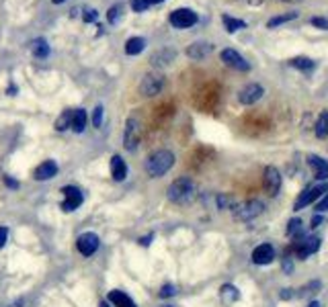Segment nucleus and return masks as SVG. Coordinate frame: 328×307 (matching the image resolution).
<instances>
[{
  "mask_svg": "<svg viewBox=\"0 0 328 307\" xmlns=\"http://www.w3.org/2000/svg\"><path fill=\"white\" fill-rule=\"evenodd\" d=\"M173 166H175V154L169 151V149L154 151L152 156L148 158V162H146V170H148V174L152 178H158L162 174H167Z\"/></svg>",
  "mask_w": 328,
  "mask_h": 307,
  "instance_id": "f257e3e1",
  "label": "nucleus"
},
{
  "mask_svg": "<svg viewBox=\"0 0 328 307\" xmlns=\"http://www.w3.org/2000/svg\"><path fill=\"white\" fill-rule=\"evenodd\" d=\"M167 195H169V199H171L173 203L187 205V203L193 201V197H195V184H193L191 178H177V180L169 186Z\"/></svg>",
  "mask_w": 328,
  "mask_h": 307,
  "instance_id": "f03ea898",
  "label": "nucleus"
},
{
  "mask_svg": "<svg viewBox=\"0 0 328 307\" xmlns=\"http://www.w3.org/2000/svg\"><path fill=\"white\" fill-rule=\"evenodd\" d=\"M140 139H142V121L138 117H129L125 123V131H123V145L129 151H134L138 147Z\"/></svg>",
  "mask_w": 328,
  "mask_h": 307,
  "instance_id": "7ed1b4c3",
  "label": "nucleus"
},
{
  "mask_svg": "<svg viewBox=\"0 0 328 307\" xmlns=\"http://www.w3.org/2000/svg\"><path fill=\"white\" fill-rule=\"evenodd\" d=\"M263 209H265V205L260 201H246V203L238 205V207H234V215L240 221H250V219L258 217L263 213Z\"/></svg>",
  "mask_w": 328,
  "mask_h": 307,
  "instance_id": "20e7f679",
  "label": "nucleus"
},
{
  "mask_svg": "<svg viewBox=\"0 0 328 307\" xmlns=\"http://www.w3.org/2000/svg\"><path fill=\"white\" fill-rule=\"evenodd\" d=\"M169 21L177 29H189V27H193L197 23V13L191 11V9H177V11L171 13Z\"/></svg>",
  "mask_w": 328,
  "mask_h": 307,
  "instance_id": "39448f33",
  "label": "nucleus"
},
{
  "mask_svg": "<svg viewBox=\"0 0 328 307\" xmlns=\"http://www.w3.org/2000/svg\"><path fill=\"white\" fill-rule=\"evenodd\" d=\"M164 86V78L162 74H146L140 82V92L144 96H156Z\"/></svg>",
  "mask_w": 328,
  "mask_h": 307,
  "instance_id": "423d86ee",
  "label": "nucleus"
},
{
  "mask_svg": "<svg viewBox=\"0 0 328 307\" xmlns=\"http://www.w3.org/2000/svg\"><path fill=\"white\" fill-rule=\"evenodd\" d=\"M265 94V88L260 84H246L244 88H240L238 92V100L242 105H254L256 100H260Z\"/></svg>",
  "mask_w": 328,
  "mask_h": 307,
  "instance_id": "0eeeda50",
  "label": "nucleus"
},
{
  "mask_svg": "<svg viewBox=\"0 0 328 307\" xmlns=\"http://www.w3.org/2000/svg\"><path fill=\"white\" fill-rule=\"evenodd\" d=\"M222 62H224L226 66L234 68V70H240V72L250 70V64L238 54L236 49H224V51H222Z\"/></svg>",
  "mask_w": 328,
  "mask_h": 307,
  "instance_id": "6e6552de",
  "label": "nucleus"
},
{
  "mask_svg": "<svg viewBox=\"0 0 328 307\" xmlns=\"http://www.w3.org/2000/svg\"><path fill=\"white\" fill-rule=\"evenodd\" d=\"M322 193H328V184H320V186H312V188H306L300 197H298V201H296V207L293 209H304V207H308L310 203H314Z\"/></svg>",
  "mask_w": 328,
  "mask_h": 307,
  "instance_id": "1a4fd4ad",
  "label": "nucleus"
},
{
  "mask_svg": "<svg viewBox=\"0 0 328 307\" xmlns=\"http://www.w3.org/2000/svg\"><path fill=\"white\" fill-rule=\"evenodd\" d=\"M64 203H62V209L64 211H74L82 205V193L76 186H64Z\"/></svg>",
  "mask_w": 328,
  "mask_h": 307,
  "instance_id": "9d476101",
  "label": "nucleus"
},
{
  "mask_svg": "<svg viewBox=\"0 0 328 307\" xmlns=\"http://www.w3.org/2000/svg\"><path fill=\"white\" fill-rule=\"evenodd\" d=\"M265 188L271 197H275L281 188V174L275 166H267V170H265Z\"/></svg>",
  "mask_w": 328,
  "mask_h": 307,
  "instance_id": "9b49d317",
  "label": "nucleus"
},
{
  "mask_svg": "<svg viewBox=\"0 0 328 307\" xmlns=\"http://www.w3.org/2000/svg\"><path fill=\"white\" fill-rule=\"evenodd\" d=\"M76 246H78V252H80L82 256H90V254H94L96 248H99V236L92 234V232H86V234H82V236L78 238Z\"/></svg>",
  "mask_w": 328,
  "mask_h": 307,
  "instance_id": "f8f14e48",
  "label": "nucleus"
},
{
  "mask_svg": "<svg viewBox=\"0 0 328 307\" xmlns=\"http://www.w3.org/2000/svg\"><path fill=\"white\" fill-rule=\"evenodd\" d=\"M273 258H275V250H273L271 244H263V246L254 248V252H252V262L254 264H271Z\"/></svg>",
  "mask_w": 328,
  "mask_h": 307,
  "instance_id": "ddd939ff",
  "label": "nucleus"
},
{
  "mask_svg": "<svg viewBox=\"0 0 328 307\" xmlns=\"http://www.w3.org/2000/svg\"><path fill=\"white\" fill-rule=\"evenodd\" d=\"M320 248V240L318 238H308V240H304V242H298V244H293V250H296V256L298 258H308V256L312 254V252H316Z\"/></svg>",
  "mask_w": 328,
  "mask_h": 307,
  "instance_id": "4468645a",
  "label": "nucleus"
},
{
  "mask_svg": "<svg viewBox=\"0 0 328 307\" xmlns=\"http://www.w3.org/2000/svg\"><path fill=\"white\" fill-rule=\"evenodd\" d=\"M211 49H213L211 43H207V41H197V43L189 45L187 56H189L191 60H203V58H207V56L211 54Z\"/></svg>",
  "mask_w": 328,
  "mask_h": 307,
  "instance_id": "2eb2a0df",
  "label": "nucleus"
},
{
  "mask_svg": "<svg viewBox=\"0 0 328 307\" xmlns=\"http://www.w3.org/2000/svg\"><path fill=\"white\" fill-rule=\"evenodd\" d=\"M56 174H58V164L53 162V160H45L35 170V178L37 180H49V178H53Z\"/></svg>",
  "mask_w": 328,
  "mask_h": 307,
  "instance_id": "dca6fc26",
  "label": "nucleus"
},
{
  "mask_svg": "<svg viewBox=\"0 0 328 307\" xmlns=\"http://www.w3.org/2000/svg\"><path fill=\"white\" fill-rule=\"evenodd\" d=\"M308 162L316 170V178H320V180L328 178V162L326 160H322L320 156H314V154H312V156L308 158Z\"/></svg>",
  "mask_w": 328,
  "mask_h": 307,
  "instance_id": "f3484780",
  "label": "nucleus"
},
{
  "mask_svg": "<svg viewBox=\"0 0 328 307\" xmlns=\"http://www.w3.org/2000/svg\"><path fill=\"white\" fill-rule=\"evenodd\" d=\"M111 174L115 180H123L127 176V166H125V160H121V156L111 158Z\"/></svg>",
  "mask_w": 328,
  "mask_h": 307,
  "instance_id": "a211bd4d",
  "label": "nucleus"
},
{
  "mask_svg": "<svg viewBox=\"0 0 328 307\" xmlns=\"http://www.w3.org/2000/svg\"><path fill=\"white\" fill-rule=\"evenodd\" d=\"M109 301H111L115 307H138L123 291H111V293H109V297H107Z\"/></svg>",
  "mask_w": 328,
  "mask_h": 307,
  "instance_id": "6ab92c4d",
  "label": "nucleus"
},
{
  "mask_svg": "<svg viewBox=\"0 0 328 307\" xmlns=\"http://www.w3.org/2000/svg\"><path fill=\"white\" fill-rule=\"evenodd\" d=\"M144 47H146V41L142 37H132V39L125 41V54L127 56H138V54H142Z\"/></svg>",
  "mask_w": 328,
  "mask_h": 307,
  "instance_id": "aec40b11",
  "label": "nucleus"
},
{
  "mask_svg": "<svg viewBox=\"0 0 328 307\" xmlns=\"http://www.w3.org/2000/svg\"><path fill=\"white\" fill-rule=\"evenodd\" d=\"M76 133H82L84 127H86V111L84 109H76L74 115H72V125H70Z\"/></svg>",
  "mask_w": 328,
  "mask_h": 307,
  "instance_id": "412c9836",
  "label": "nucleus"
},
{
  "mask_svg": "<svg viewBox=\"0 0 328 307\" xmlns=\"http://www.w3.org/2000/svg\"><path fill=\"white\" fill-rule=\"evenodd\" d=\"M31 51H33L35 58H47L49 56V45H47L45 39H35L31 43Z\"/></svg>",
  "mask_w": 328,
  "mask_h": 307,
  "instance_id": "4be33fe9",
  "label": "nucleus"
},
{
  "mask_svg": "<svg viewBox=\"0 0 328 307\" xmlns=\"http://www.w3.org/2000/svg\"><path fill=\"white\" fill-rule=\"evenodd\" d=\"M222 21H224V25H226V31H228V33H236L238 29H244V27H246V23H244V21L234 19V17H230V15H224V17H222Z\"/></svg>",
  "mask_w": 328,
  "mask_h": 307,
  "instance_id": "5701e85b",
  "label": "nucleus"
},
{
  "mask_svg": "<svg viewBox=\"0 0 328 307\" xmlns=\"http://www.w3.org/2000/svg\"><path fill=\"white\" fill-rule=\"evenodd\" d=\"M293 68H298V70H304V72H310V70H314V60H310V58H306V56H298V58H293L291 62H289Z\"/></svg>",
  "mask_w": 328,
  "mask_h": 307,
  "instance_id": "b1692460",
  "label": "nucleus"
},
{
  "mask_svg": "<svg viewBox=\"0 0 328 307\" xmlns=\"http://www.w3.org/2000/svg\"><path fill=\"white\" fill-rule=\"evenodd\" d=\"M72 115H74V111H72V109L64 111V113L58 117V121H56V129H58V131H66V129L72 125Z\"/></svg>",
  "mask_w": 328,
  "mask_h": 307,
  "instance_id": "393cba45",
  "label": "nucleus"
},
{
  "mask_svg": "<svg viewBox=\"0 0 328 307\" xmlns=\"http://www.w3.org/2000/svg\"><path fill=\"white\" fill-rule=\"evenodd\" d=\"M238 297H240V293H238V289L234 285H224L222 287V299L226 303H234V301H238Z\"/></svg>",
  "mask_w": 328,
  "mask_h": 307,
  "instance_id": "a878e982",
  "label": "nucleus"
},
{
  "mask_svg": "<svg viewBox=\"0 0 328 307\" xmlns=\"http://www.w3.org/2000/svg\"><path fill=\"white\" fill-rule=\"evenodd\" d=\"M316 135H318V137H326V135H328V111H324V113L318 117Z\"/></svg>",
  "mask_w": 328,
  "mask_h": 307,
  "instance_id": "bb28decb",
  "label": "nucleus"
},
{
  "mask_svg": "<svg viewBox=\"0 0 328 307\" xmlns=\"http://www.w3.org/2000/svg\"><path fill=\"white\" fill-rule=\"evenodd\" d=\"M291 19H298V13H285V15H279V17H273V19L267 23V27L273 29V27L283 25V23H287V21H291Z\"/></svg>",
  "mask_w": 328,
  "mask_h": 307,
  "instance_id": "cd10ccee",
  "label": "nucleus"
},
{
  "mask_svg": "<svg viewBox=\"0 0 328 307\" xmlns=\"http://www.w3.org/2000/svg\"><path fill=\"white\" fill-rule=\"evenodd\" d=\"M121 11H123V5L111 7V9H109V13H107V21H109V23H117L119 17H121Z\"/></svg>",
  "mask_w": 328,
  "mask_h": 307,
  "instance_id": "c85d7f7f",
  "label": "nucleus"
},
{
  "mask_svg": "<svg viewBox=\"0 0 328 307\" xmlns=\"http://www.w3.org/2000/svg\"><path fill=\"white\" fill-rule=\"evenodd\" d=\"M217 207L220 209H232L234 207V199L228 195H217Z\"/></svg>",
  "mask_w": 328,
  "mask_h": 307,
  "instance_id": "c756f323",
  "label": "nucleus"
},
{
  "mask_svg": "<svg viewBox=\"0 0 328 307\" xmlns=\"http://www.w3.org/2000/svg\"><path fill=\"white\" fill-rule=\"evenodd\" d=\"M152 3L150 0H132V9L136 11V13H144V11H148V7H150Z\"/></svg>",
  "mask_w": 328,
  "mask_h": 307,
  "instance_id": "7c9ffc66",
  "label": "nucleus"
},
{
  "mask_svg": "<svg viewBox=\"0 0 328 307\" xmlns=\"http://www.w3.org/2000/svg\"><path fill=\"white\" fill-rule=\"evenodd\" d=\"M287 234L289 236H300L302 234V221L300 219H291L289 221V227H287Z\"/></svg>",
  "mask_w": 328,
  "mask_h": 307,
  "instance_id": "2f4dec72",
  "label": "nucleus"
},
{
  "mask_svg": "<svg viewBox=\"0 0 328 307\" xmlns=\"http://www.w3.org/2000/svg\"><path fill=\"white\" fill-rule=\"evenodd\" d=\"M101 121H103V107L99 105V107L92 111V127H101Z\"/></svg>",
  "mask_w": 328,
  "mask_h": 307,
  "instance_id": "473e14b6",
  "label": "nucleus"
},
{
  "mask_svg": "<svg viewBox=\"0 0 328 307\" xmlns=\"http://www.w3.org/2000/svg\"><path fill=\"white\" fill-rule=\"evenodd\" d=\"M175 293H177V289H175V285H164V287H162V291H160L158 295H160L162 299H167V297H173Z\"/></svg>",
  "mask_w": 328,
  "mask_h": 307,
  "instance_id": "72a5a7b5",
  "label": "nucleus"
},
{
  "mask_svg": "<svg viewBox=\"0 0 328 307\" xmlns=\"http://www.w3.org/2000/svg\"><path fill=\"white\" fill-rule=\"evenodd\" d=\"M310 23H312L314 27H318V29H328V21H326V19L314 17V19H310Z\"/></svg>",
  "mask_w": 328,
  "mask_h": 307,
  "instance_id": "f704fd0d",
  "label": "nucleus"
},
{
  "mask_svg": "<svg viewBox=\"0 0 328 307\" xmlns=\"http://www.w3.org/2000/svg\"><path fill=\"white\" fill-rule=\"evenodd\" d=\"M96 17H99V15H96V11H94V9H92V11H86V13L82 15L84 23H92V21H96Z\"/></svg>",
  "mask_w": 328,
  "mask_h": 307,
  "instance_id": "c9c22d12",
  "label": "nucleus"
},
{
  "mask_svg": "<svg viewBox=\"0 0 328 307\" xmlns=\"http://www.w3.org/2000/svg\"><path fill=\"white\" fill-rule=\"evenodd\" d=\"M316 209H318V211H328V193H326V197L318 203V207H316Z\"/></svg>",
  "mask_w": 328,
  "mask_h": 307,
  "instance_id": "e433bc0d",
  "label": "nucleus"
},
{
  "mask_svg": "<svg viewBox=\"0 0 328 307\" xmlns=\"http://www.w3.org/2000/svg\"><path fill=\"white\" fill-rule=\"evenodd\" d=\"M7 236H9V229L7 227H0V248L7 244Z\"/></svg>",
  "mask_w": 328,
  "mask_h": 307,
  "instance_id": "4c0bfd02",
  "label": "nucleus"
},
{
  "mask_svg": "<svg viewBox=\"0 0 328 307\" xmlns=\"http://www.w3.org/2000/svg\"><path fill=\"white\" fill-rule=\"evenodd\" d=\"M150 240H152V236H146V238H140V244H144V246H148V244H150Z\"/></svg>",
  "mask_w": 328,
  "mask_h": 307,
  "instance_id": "58836bf2",
  "label": "nucleus"
},
{
  "mask_svg": "<svg viewBox=\"0 0 328 307\" xmlns=\"http://www.w3.org/2000/svg\"><path fill=\"white\" fill-rule=\"evenodd\" d=\"M291 289H283V293H281V299H289L291 297V293H289Z\"/></svg>",
  "mask_w": 328,
  "mask_h": 307,
  "instance_id": "ea45409f",
  "label": "nucleus"
},
{
  "mask_svg": "<svg viewBox=\"0 0 328 307\" xmlns=\"http://www.w3.org/2000/svg\"><path fill=\"white\" fill-rule=\"evenodd\" d=\"M265 3V0H248V5H252V7H260Z\"/></svg>",
  "mask_w": 328,
  "mask_h": 307,
  "instance_id": "a19ab883",
  "label": "nucleus"
},
{
  "mask_svg": "<svg viewBox=\"0 0 328 307\" xmlns=\"http://www.w3.org/2000/svg\"><path fill=\"white\" fill-rule=\"evenodd\" d=\"M7 184H9V186H15V188L19 186V184H17V180H13V178H7Z\"/></svg>",
  "mask_w": 328,
  "mask_h": 307,
  "instance_id": "79ce46f5",
  "label": "nucleus"
},
{
  "mask_svg": "<svg viewBox=\"0 0 328 307\" xmlns=\"http://www.w3.org/2000/svg\"><path fill=\"white\" fill-rule=\"evenodd\" d=\"M320 221H322V217H320V215H318V217H314V219H312V227H316Z\"/></svg>",
  "mask_w": 328,
  "mask_h": 307,
  "instance_id": "37998d69",
  "label": "nucleus"
},
{
  "mask_svg": "<svg viewBox=\"0 0 328 307\" xmlns=\"http://www.w3.org/2000/svg\"><path fill=\"white\" fill-rule=\"evenodd\" d=\"M53 5H62V3H66V0H51Z\"/></svg>",
  "mask_w": 328,
  "mask_h": 307,
  "instance_id": "c03bdc74",
  "label": "nucleus"
},
{
  "mask_svg": "<svg viewBox=\"0 0 328 307\" xmlns=\"http://www.w3.org/2000/svg\"><path fill=\"white\" fill-rule=\"evenodd\" d=\"M308 307H320V303H318V301H314V303H310Z\"/></svg>",
  "mask_w": 328,
  "mask_h": 307,
  "instance_id": "a18cd8bd",
  "label": "nucleus"
},
{
  "mask_svg": "<svg viewBox=\"0 0 328 307\" xmlns=\"http://www.w3.org/2000/svg\"><path fill=\"white\" fill-rule=\"evenodd\" d=\"M152 5H160V3H164V0H150Z\"/></svg>",
  "mask_w": 328,
  "mask_h": 307,
  "instance_id": "49530a36",
  "label": "nucleus"
},
{
  "mask_svg": "<svg viewBox=\"0 0 328 307\" xmlns=\"http://www.w3.org/2000/svg\"><path fill=\"white\" fill-rule=\"evenodd\" d=\"M283 3H302V0H283Z\"/></svg>",
  "mask_w": 328,
  "mask_h": 307,
  "instance_id": "de8ad7c7",
  "label": "nucleus"
},
{
  "mask_svg": "<svg viewBox=\"0 0 328 307\" xmlns=\"http://www.w3.org/2000/svg\"><path fill=\"white\" fill-rule=\"evenodd\" d=\"M101 307H107V303H103V305H101Z\"/></svg>",
  "mask_w": 328,
  "mask_h": 307,
  "instance_id": "09e8293b",
  "label": "nucleus"
}]
</instances>
